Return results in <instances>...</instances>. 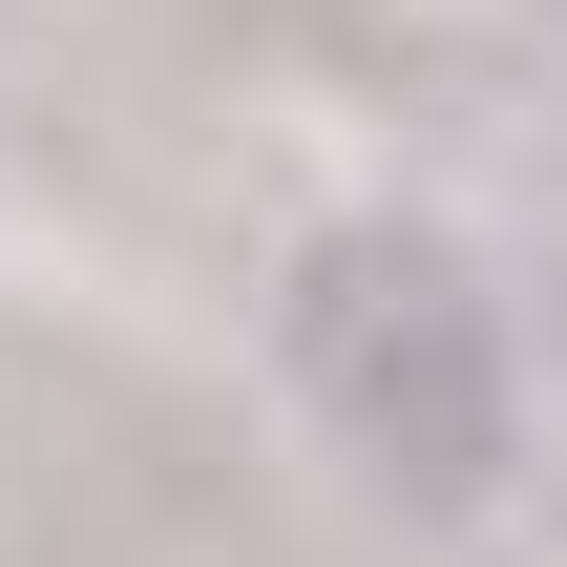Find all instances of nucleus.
<instances>
[{"label": "nucleus", "mask_w": 567, "mask_h": 567, "mask_svg": "<svg viewBox=\"0 0 567 567\" xmlns=\"http://www.w3.org/2000/svg\"><path fill=\"white\" fill-rule=\"evenodd\" d=\"M274 379L316 400V442L400 505V526H484L526 484V421H547V358L505 316V274L442 231V210H337L295 231L274 274Z\"/></svg>", "instance_id": "1"}, {"label": "nucleus", "mask_w": 567, "mask_h": 567, "mask_svg": "<svg viewBox=\"0 0 567 567\" xmlns=\"http://www.w3.org/2000/svg\"><path fill=\"white\" fill-rule=\"evenodd\" d=\"M547 379H567V231H547Z\"/></svg>", "instance_id": "2"}]
</instances>
